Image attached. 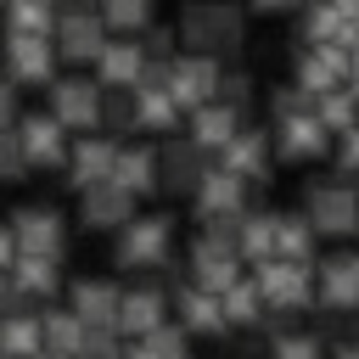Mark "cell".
<instances>
[{
  "instance_id": "6da1fadb",
  "label": "cell",
  "mask_w": 359,
  "mask_h": 359,
  "mask_svg": "<svg viewBox=\"0 0 359 359\" xmlns=\"http://www.w3.org/2000/svg\"><path fill=\"white\" fill-rule=\"evenodd\" d=\"M180 34H185V45H196V56H213V50H236L247 22L230 0H191L180 17Z\"/></svg>"
},
{
  "instance_id": "7a4b0ae2",
  "label": "cell",
  "mask_w": 359,
  "mask_h": 359,
  "mask_svg": "<svg viewBox=\"0 0 359 359\" xmlns=\"http://www.w3.org/2000/svg\"><path fill=\"white\" fill-rule=\"evenodd\" d=\"M219 62L213 56H174L168 62V95L180 101V112H196V107H208V101H219Z\"/></svg>"
},
{
  "instance_id": "3957f363",
  "label": "cell",
  "mask_w": 359,
  "mask_h": 359,
  "mask_svg": "<svg viewBox=\"0 0 359 359\" xmlns=\"http://www.w3.org/2000/svg\"><path fill=\"white\" fill-rule=\"evenodd\" d=\"M101 101H107V90L90 84V79H56L50 84V118L62 129H95L101 123Z\"/></svg>"
},
{
  "instance_id": "277c9868",
  "label": "cell",
  "mask_w": 359,
  "mask_h": 359,
  "mask_svg": "<svg viewBox=\"0 0 359 359\" xmlns=\"http://www.w3.org/2000/svg\"><path fill=\"white\" fill-rule=\"evenodd\" d=\"M309 224L325 230V236H342L359 224V191L342 185V180H325V185H309Z\"/></svg>"
},
{
  "instance_id": "5b68a950",
  "label": "cell",
  "mask_w": 359,
  "mask_h": 359,
  "mask_svg": "<svg viewBox=\"0 0 359 359\" xmlns=\"http://www.w3.org/2000/svg\"><path fill=\"white\" fill-rule=\"evenodd\" d=\"M56 50H62L67 62H101V50H107V22H101V11H95V6L62 11V22H56Z\"/></svg>"
},
{
  "instance_id": "8992f818",
  "label": "cell",
  "mask_w": 359,
  "mask_h": 359,
  "mask_svg": "<svg viewBox=\"0 0 359 359\" xmlns=\"http://www.w3.org/2000/svg\"><path fill=\"white\" fill-rule=\"evenodd\" d=\"M6 67L22 84H45L56 73V39L50 34H6Z\"/></svg>"
},
{
  "instance_id": "52a82bcc",
  "label": "cell",
  "mask_w": 359,
  "mask_h": 359,
  "mask_svg": "<svg viewBox=\"0 0 359 359\" xmlns=\"http://www.w3.org/2000/svg\"><path fill=\"white\" fill-rule=\"evenodd\" d=\"M17 146H22V163L28 168H50V163H62L67 157V140H62V123L50 118V112H28L22 123H17Z\"/></svg>"
},
{
  "instance_id": "ba28073f",
  "label": "cell",
  "mask_w": 359,
  "mask_h": 359,
  "mask_svg": "<svg viewBox=\"0 0 359 359\" xmlns=\"http://www.w3.org/2000/svg\"><path fill=\"white\" fill-rule=\"evenodd\" d=\"M17 252H39V258H62V213L56 208H22L11 219Z\"/></svg>"
},
{
  "instance_id": "9c48e42d",
  "label": "cell",
  "mask_w": 359,
  "mask_h": 359,
  "mask_svg": "<svg viewBox=\"0 0 359 359\" xmlns=\"http://www.w3.org/2000/svg\"><path fill=\"white\" fill-rule=\"evenodd\" d=\"M95 73H101V84H107V90H135V84H140V73H146V45H140L135 34L107 39V50H101Z\"/></svg>"
},
{
  "instance_id": "30bf717a",
  "label": "cell",
  "mask_w": 359,
  "mask_h": 359,
  "mask_svg": "<svg viewBox=\"0 0 359 359\" xmlns=\"http://www.w3.org/2000/svg\"><path fill=\"white\" fill-rule=\"evenodd\" d=\"M241 202H247V180H236L230 168H208V180L196 185V213L213 224V219H241Z\"/></svg>"
},
{
  "instance_id": "8fae6325",
  "label": "cell",
  "mask_w": 359,
  "mask_h": 359,
  "mask_svg": "<svg viewBox=\"0 0 359 359\" xmlns=\"http://www.w3.org/2000/svg\"><path fill=\"white\" fill-rule=\"evenodd\" d=\"M168 219L151 213V219H129L123 224V241H118V264H157L168 252Z\"/></svg>"
},
{
  "instance_id": "7c38bea8",
  "label": "cell",
  "mask_w": 359,
  "mask_h": 359,
  "mask_svg": "<svg viewBox=\"0 0 359 359\" xmlns=\"http://www.w3.org/2000/svg\"><path fill=\"white\" fill-rule=\"evenodd\" d=\"M157 180H163L168 191H196V185L208 180V151H202L196 140H174V146L157 157Z\"/></svg>"
},
{
  "instance_id": "4fadbf2b",
  "label": "cell",
  "mask_w": 359,
  "mask_h": 359,
  "mask_svg": "<svg viewBox=\"0 0 359 359\" xmlns=\"http://www.w3.org/2000/svg\"><path fill=\"white\" fill-rule=\"evenodd\" d=\"M252 286L264 292V303H303L309 297V269L292 264V258H264Z\"/></svg>"
},
{
  "instance_id": "5bb4252c",
  "label": "cell",
  "mask_w": 359,
  "mask_h": 359,
  "mask_svg": "<svg viewBox=\"0 0 359 359\" xmlns=\"http://www.w3.org/2000/svg\"><path fill=\"white\" fill-rule=\"evenodd\" d=\"M118 309H123V292L118 286H107V280H79L73 286V314L90 331H118Z\"/></svg>"
},
{
  "instance_id": "9a60e30c",
  "label": "cell",
  "mask_w": 359,
  "mask_h": 359,
  "mask_svg": "<svg viewBox=\"0 0 359 359\" xmlns=\"http://www.w3.org/2000/svg\"><path fill=\"white\" fill-rule=\"evenodd\" d=\"M67 163H73V185H79V191H90V185H107V180H112L118 146H112V140H95V135H84V140L67 151Z\"/></svg>"
},
{
  "instance_id": "2e32d148",
  "label": "cell",
  "mask_w": 359,
  "mask_h": 359,
  "mask_svg": "<svg viewBox=\"0 0 359 359\" xmlns=\"http://www.w3.org/2000/svg\"><path fill=\"white\" fill-rule=\"evenodd\" d=\"M236 129H241V118H236V107H224V101H208V107L191 112V140H196L202 151H224V146L236 140Z\"/></svg>"
},
{
  "instance_id": "e0dca14e",
  "label": "cell",
  "mask_w": 359,
  "mask_h": 359,
  "mask_svg": "<svg viewBox=\"0 0 359 359\" xmlns=\"http://www.w3.org/2000/svg\"><path fill=\"white\" fill-rule=\"evenodd\" d=\"M135 219V196L123 185H90L84 191V224H129Z\"/></svg>"
},
{
  "instance_id": "ac0fdd59",
  "label": "cell",
  "mask_w": 359,
  "mask_h": 359,
  "mask_svg": "<svg viewBox=\"0 0 359 359\" xmlns=\"http://www.w3.org/2000/svg\"><path fill=\"white\" fill-rule=\"evenodd\" d=\"M112 185H123L129 196L151 191V185H157V151H146V146H118V163H112Z\"/></svg>"
},
{
  "instance_id": "d6986e66",
  "label": "cell",
  "mask_w": 359,
  "mask_h": 359,
  "mask_svg": "<svg viewBox=\"0 0 359 359\" xmlns=\"http://www.w3.org/2000/svg\"><path fill=\"white\" fill-rule=\"evenodd\" d=\"M163 297L157 292H123V309H118V331H135V337H151L163 331Z\"/></svg>"
},
{
  "instance_id": "ffe728a7",
  "label": "cell",
  "mask_w": 359,
  "mask_h": 359,
  "mask_svg": "<svg viewBox=\"0 0 359 359\" xmlns=\"http://www.w3.org/2000/svg\"><path fill=\"white\" fill-rule=\"evenodd\" d=\"M180 320L191 331H224V297L208 286H191V292H180Z\"/></svg>"
},
{
  "instance_id": "44dd1931",
  "label": "cell",
  "mask_w": 359,
  "mask_h": 359,
  "mask_svg": "<svg viewBox=\"0 0 359 359\" xmlns=\"http://www.w3.org/2000/svg\"><path fill=\"white\" fill-rule=\"evenodd\" d=\"M56 22H62L56 0H17V6H6V34H50L56 39Z\"/></svg>"
},
{
  "instance_id": "7402d4cb",
  "label": "cell",
  "mask_w": 359,
  "mask_h": 359,
  "mask_svg": "<svg viewBox=\"0 0 359 359\" xmlns=\"http://www.w3.org/2000/svg\"><path fill=\"white\" fill-rule=\"evenodd\" d=\"M264 146H269V135H258V129H236V140H230L219 157H224V168H230L236 180H252V174L264 168Z\"/></svg>"
},
{
  "instance_id": "603a6c76",
  "label": "cell",
  "mask_w": 359,
  "mask_h": 359,
  "mask_svg": "<svg viewBox=\"0 0 359 359\" xmlns=\"http://www.w3.org/2000/svg\"><path fill=\"white\" fill-rule=\"evenodd\" d=\"M39 325H45V348H50V353H67V359H79V348H84V331H90L79 314H62V309H56V314H39Z\"/></svg>"
},
{
  "instance_id": "cb8c5ba5",
  "label": "cell",
  "mask_w": 359,
  "mask_h": 359,
  "mask_svg": "<svg viewBox=\"0 0 359 359\" xmlns=\"http://www.w3.org/2000/svg\"><path fill=\"white\" fill-rule=\"evenodd\" d=\"M135 107H140V123H146V129H168V123L180 118V101L168 95V84H146V90H135Z\"/></svg>"
},
{
  "instance_id": "d4e9b609",
  "label": "cell",
  "mask_w": 359,
  "mask_h": 359,
  "mask_svg": "<svg viewBox=\"0 0 359 359\" xmlns=\"http://www.w3.org/2000/svg\"><path fill=\"white\" fill-rule=\"evenodd\" d=\"M17 292H50L56 286V258H39V252H17V275H11Z\"/></svg>"
},
{
  "instance_id": "484cf974",
  "label": "cell",
  "mask_w": 359,
  "mask_h": 359,
  "mask_svg": "<svg viewBox=\"0 0 359 359\" xmlns=\"http://www.w3.org/2000/svg\"><path fill=\"white\" fill-rule=\"evenodd\" d=\"M95 11H101L107 28H123V34L151 22V0H95Z\"/></svg>"
},
{
  "instance_id": "4316f807",
  "label": "cell",
  "mask_w": 359,
  "mask_h": 359,
  "mask_svg": "<svg viewBox=\"0 0 359 359\" xmlns=\"http://www.w3.org/2000/svg\"><path fill=\"white\" fill-rule=\"evenodd\" d=\"M101 123H107V129H135V123H140L135 90H107V101H101Z\"/></svg>"
},
{
  "instance_id": "83f0119b",
  "label": "cell",
  "mask_w": 359,
  "mask_h": 359,
  "mask_svg": "<svg viewBox=\"0 0 359 359\" xmlns=\"http://www.w3.org/2000/svg\"><path fill=\"white\" fill-rule=\"evenodd\" d=\"M258 303H264V292L236 280V286L224 292V325H230V320H236V325H252V320H258Z\"/></svg>"
},
{
  "instance_id": "f1b7e54d",
  "label": "cell",
  "mask_w": 359,
  "mask_h": 359,
  "mask_svg": "<svg viewBox=\"0 0 359 359\" xmlns=\"http://www.w3.org/2000/svg\"><path fill=\"white\" fill-rule=\"evenodd\" d=\"M84 359H118V331H84Z\"/></svg>"
},
{
  "instance_id": "f546056e",
  "label": "cell",
  "mask_w": 359,
  "mask_h": 359,
  "mask_svg": "<svg viewBox=\"0 0 359 359\" xmlns=\"http://www.w3.org/2000/svg\"><path fill=\"white\" fill-rule=\"evenodd\" d=\"M275 359H320V342L314 337H286V342H275Z\"/></svg>"
},
{
  "instance_id": "4dcf8cb0",
  "label": "cell",
  "mask_w": 359,
  "mask_h": 359,
  "mask_svg": "<svg viewBox=\"0 0 359 359\" xmlns=\"http://www.w3.org/2000/svg\"><path fill=\"white\" fill-rule=\"evenodd\" d=\"M11 112H17V90L0 79V129H6V118H11Z\"/></svg>"
},
{
  "instance_id": "1f68e13d",
  "label": "cell",
  "mask_w": 359,
  "mask_h": 359,
  "mask_svg": "<svg viewBox=\"0 0 359 359\" xmlns=\"http://www.w3.org/2000/svg\"><path fill=\"white\" fill-rule=\"evenodd\" d=\"M11 247H17V236H11V230H0V269L11 264Z\"/></svg>"
},
{
  "instance_id": "d6a6232c",
  "label": "cell",
  "mask_w": 359,
  "mask_h": 359,
  "mask_svg": "<svg viewBox=\"0 0 359 359\" xmlns=\"http://www.w3.org/2000/svg\"><path fill=\"white\" fill-rule=\"evenodd\" d=\"M258 11H286V6H297V0H252Z\"/></svg>"
},
{
  "instance_id": "836d02e7",
  "label": "cell",
  "mask_w": 359,
  "mask_h": 359,
  "mask_svg": "<svg viewBox=\"0 0 359 359\" xmlns=\"http://www.w3.org/2000/svg\"><path fill=\"white\" fill-rule=\"evenodd\" d=\"M34 359H67V353H50V348H45V353H34Z\"/></svg>"
},
{
  "instance_id": "e575fe53",
  "label": "cell",
  "mask_w": 359,
  "mask_h": 359,
  "mask_svg": "<svg viewBox=\"0 0 359 359\" xmlns=\"http://www.w3.org/2000/svg\"><path fill=\"white\" fill-rule=\"evenodd\" d=\"M0 6H17V0H0Z\"/></svg>"
}]
</instances>
